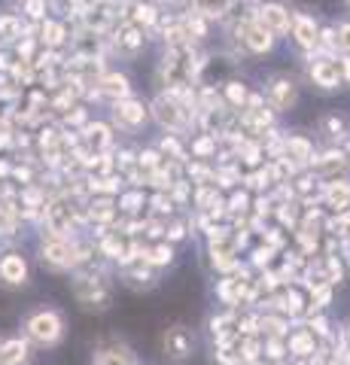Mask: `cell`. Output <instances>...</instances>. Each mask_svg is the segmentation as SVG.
<instances>
[{"label":"cell","mask_w":350,"mask_h":365,"mask_svg":"<svg viewBox=\"0 0 350 365\" xmlns=\"http://www.w3.org/2000/svg\"><path fill=\"white\" fill-rule=\"evenodd\" d=\"M125 19L131 21V25H138V28H143L146 34H150L153 28H159L162 13H159V6H155L153 0H134V4H128Z\"/></svg>","instance_id":"obj_22"},{"label":"cell","mask_w":350,"mask_h":365,"mask_svg":"<svg viewBox=\"0 0 350 365\" xmlns=\"http://www.w3.org/2000/svg\"><path fill=\"white\" fill-rule=\"evenodd\" d=\"M21 335H25L28 344L37 347H55L64 338V317L55 311V307H37L25 317L21 323Z\"/></svg>","instance_id":"obj_4"},{"label":"cell","mask_w":350,"mask_h":365,"mask_svg":"<svg viewBox=\"0 0 350 365\" xmlns=\"http://www.w3.org/2000/svg\"><path fill=\"white\" fill-rule=\"evenodd\" d=\"M250 207H253L250 192H235L232 198H225V216H244L250 213Z\"/></svg>","instance_id":"obj_41"},{"label":"cell","mask_w":350,"mask_h":365,"mask_svg":"<svg viewBox=\"0 0 350 365\" xmlns=\"http://www.w3.org/2000/svg\"><path fill=\"white\" fill-rule=\"evenodd\" d=\"M146 119H150V107H143V101H138L134 95L113 104V125L119 131H138Z\"/></svg>","instance_id":"obj_8"},{"label":"cell","mask_w":350,"mask_h":365,"mask_svg":"<svg viewBox=\"0 0 350 365\" xmlns=\"http://www.w3.org/2000/svg\"><path fill=\"white\" fill-rule=\"evenodd\" d=\"M88 95L104 98V101H110V104H116V101L131 98V83H128L125 73H119V71H104Z\"/></svg>","instance_id":"obj_13"},{"label":"cell","mask_w":350,"mask_h":365,"mask_svg":"<svg viewBox=\"0 0 350 365\" xmlns=\"http://www.w3.org/2000/svg\"><path fill=\"white\" fill-rule=\"evenodd\" d=\"M292 37H296V43L302 46L304 52H314L317 49V37H320V25L314 21L311 16H304V13H292Z\"/></svg>","instance_id":"obj_21"},{"label":"cell","mask_w":350,"mask_h":365,"mask_svg":"<svg viewBox=\"0 0 350 365\" xmlns=\"http://www.w3.org/2000/svg\"><path fill=\"white\" fill-rule=\"evenodd\" d=\"M21 13H25V19L31 21H46V13H49V0H21Z\"/></svg>","instance_id":"obj_42"},{"label":"cell","mask_w":350,"mask_h":365,"mask_svg":"<svg viewBox=\"0 0 350 365\" xmlns=\"http://www.w3.org/2000/svg\"><path fill=\"white\" fill-rule=\"evenodd\" d=\"M16 61L13 58H9V52L6 49H0V76H6L9 73V67H13Z\"/></svg>","instance_id":"obj_50"},{"label":"cell","mask_w":350,"mask_h":365,"mask_svg":"<svg viewBox=\"0 0 350 365\" xmlns=\"http://www.w3.org/2000/svg\"><path fill=\"white\" fill-rule=\"evenodd\" d=\"M28 341L25 338H6L0 341V365H25L28 362Z\"/></svg>","instance_id":"obj_27"},{"label":"cell","mask_w":350,"mask_h":365,"mask_svg":"<svg viewBox=\"0 0 350 365\" xmlns=\"http://www.w3.org/2000/svg\"><path fill=\"white\" fill-rule=\"evenodd\" d=\"M235 71V61L232 58H217V55H210V58H201L198 61V73H195V88H217V86H225Z\"/></svg>","instance_id":"obj_6"},{"label":"cell","mask_w":350,"mask_h":365,"mask_svg":"<svg viewBox=\"0 0 350 365\" xmlns=\"http://www.w3.org/2000/svg\"><path fill=\"white\" fill-rule=\"evenodd\" d=\"M71 289H73V299L80 302L86 311H107L110 302H113V287L107 280V271L95 268L92 262L83 268H76Z\"/></svg>","instance_id":"obj_1"},{"label":"cell","mask_w":350,"mask_h":365,"mask_svg":"<svg viewBox=\"0 0 350 365\" xmlns=\"http://www.w3.org/2000/svg\"><path fill=\"white\" fill-rule=\"evenodd\" d=\"M189 153H192L195 162H207V158H213L220 153V140L217 137H210V134H198V137H192Z\"/></svg>","instance_id":"obj_34"},{"label":"cell","mask_w":350,"mask_h":365,"mask_svg":"<svg viewBox=\"0 0 350 365\" xmlns=\"http://www.w3.org/2000/svg\"><path fill=\"white\" fill-rule=\"evenodd\" d=\"M122 182H125L122 174L88 177L86 180V192H92V195H98V198H116V195H122Z\"/></svg>","instance_id":"obj_26"},{"label":"cell","mask_w":350,"mask_h":365,"mask_svg":"<svg viewBox=\"0 0 350 365\" xmlns=\"http://www.w3.org/2000/svg\"><path fill=\"white\" fill-rule=\"evenodd\" d=\"M274 256H277V250H271V247H265V244H259L253 253H250V265H253L256 271H265V268H271Z\"/></svg>","instance_id":"obj_44"},{"label":"cell","mask_w":350,"mask_h":365,"mask_svg":"<svg viewBox=\"0 0 350 365\" xmlns=\"http://www.w3.org/2000/svg\"><path fill=\"white\" fill-rule=\"evenodd\" d=\"M40 259L52 271H76L92 262V250L83 247L76 237H43Z\"/></svg>","instance_id":"obj_3"},{"label":"cell","mask_w":350,"mask_h":365,"mask_svg":"<svg viewBox=\"0 0 350 365\" xmlns=\"http://www.w3.org/2000/svg\"><path fill=\"white\" fill-rule=\"evenodd\" d=\"M238 356H241V365H253L262 359V338H238Z\"/></svg>","instance_id":"obj_38"},{"label":"cell","mask_w":350,"mask_h":365,"mask_svg":"<svg viewBox=\"0 0 350 365\" xmlns=\"http://www.w3.org/2000/svg\"><path fill=\"white\" fill-rule=\"evenodd\" d=\"M104 43H107L104 34L80 28L76 34H71V55L73 58H101L104 55Z\"/></svg>","instance_id":"obj_16"},{"label":"cell","mask_w":350,"mask_h":365,"mask_svg":"<svg viewBox=\"0 0 350 365\" xmlns=\"http://www.w3.org/2000/svg\"><path fill=\"white\" fill-rule=\"evenodd\" d=\"M320 131L329 137V140H341V137L347 134V122L338 116V113H326V116L320 119Z\"/></svg>","instance_id":"obj_39"},{"label":"cell","mask_w":350,"mask_h":365,"mask_svg":"<svg viewBox=\"0 0 350 365\" xmlns=\"http://www.w3.org/2000/svg\"><path fill=\"white\" fill-rule=\"evenodd\" d=\"M162 347L165 353L171 359H186L192 356V347H195V338H192V332L186 326H171V329H165V335H162Z\"/></svg>","instance_id":"obj_17"},{"label":"cell","mask_w":350,"mask_h":365,"mask_svg":"<svg viewBox=\"0 0 350 365\" xmlns=\"http://www.w3.org/2000/svg\"><path fill=\"white\" fill-rule=\"evenodd\" d=\"M308 76H311L314 86H320V88H326V91H332V88H338V86L344 83L335 58H317V61H311Z\"/></svg>","instance_id":"obj_20"},{"label":"cell","mask_w":350,"mask_h":365,"mask_svg":"<svg viewBox=\"0 0 350 365\" xmlns=\"http://www.w3.org/2000/svg\"><path fill=\"white\" fill-rule=\"evenodd\" d=\"M235 34H238V40H241L244 49H247V52H253V55H265V52L274 49V37H271V34L253 19V13H250V16H244V19L238 21Z\"/></svg>","instance_id":"obj_7"},{"label":"cell","mask_w":350,"mask_h":365,"mask_svg":"<svg viewBox=\"0 0 350 365\" xmlns=\"http://www.w3.org/2000/svg\"><path fill=\"white\" fill-rule=\"evenodd\" d=\"M314 143L308 140V137H302V134H287V137H280V150L274 158H287V162L292 168H311L314 162Z\"/></svg>","instance_id":"obj_10"},{"label":"cell","mask_w":350,"mask_h":365,"mask_svg":"<svg viewBox=\"0 0 350 365\" xmlns=\"http://www.w3.org/2000/svg\"><path fill=\"white\" fill-rule=\"evenodd\" d=\"M335 61H338V71H341V79L350 83V55H335Z\"/></svg>","instance_id":"obj_49"},{"label":"cell","mask_w":350,"mask_h":365,"mask_svg":"<svg viewBox=\"0 0 350 365\" xmlns=\"http://www.w3.org/2000/svg\"><path fill=\"white\" fill-rule=\"evenodd\" d=\"M64 125H67V128H76V131H83L86 125H88V110H86V107H80V104H76V107H71V110L64 113Z\"/></svg>","instance_id":"obj_46"},{"label":"cell","mask_w":350,"mask_h":365,"mask_svg":"<svg viewBox=\"0 0 350 365\" xmlns=\"http://www.w3.org/2000/svg\"><path fill=\"white\" fill-rule=\"evenodd\" d=\"M140 262H143V265H150L153 271L171 265V262H174V247L168 244V241H159V244H153V247H143Z\"/></svg>","instance_id":"obj_31"},{"label":"cell","mask_w":350,"mask_h":365,"mask_svg":"<svg viewBox=\"0 0 350 365\" xmlns=\"http://www.w3.org/2000/svg\"><path fill=\"white\" fill-rule=\"evenodd\" d=\"M122 277H125L131 289H143V287H153L155 271L150 265H143V262H131V265L122 268Z\"/></svg>","instance_id":"obj_32"},{"label":"cell","mask_w":350,"mask_h":365,"mask_svg":"<svg viewBox=\"0 0 350 365\" xmlns=\"http://www.w3.org/2000/svg\"><path fill=\"white\" fill-rule=\"evenodd\" d=\"M320 201L332 210V216H338V213H350V180L338 177V180H332V182H323Z\"/></svg>","instance_id":"obj_18"},{"label":"cell","mask_w":350,"mask_h":365,"mask_svg":"<svg viewBox=\"0 0 350 365\" xmlns=\"http://www.w3.org/2000/svg\"><path fill=\"white\" fill-rule=\"evenodd\" d=\"M25 37V19L16 13H0V46H13Z\"/></svg>","instance_id":"obj_28"},{"label":"cell","mask_w":350,"mask_h":365,"mask_svg":"<svg viewBox=\"0 0 350 365\" xmlns=\"http://www.w3.org/2000/svg\"><path fill=\"white\" fill-rule=\"evenodd\" d=\"M198 55L192 46H174L165 52V58L159 64V79L165 91L174 88H195V73H198Z\"/></svg>","instance_id":"obj_2"},{"label":"cell","mask_w":350,"mask_h":365,"mask_svg":"<svg viewBox=\"0 0 350 365\" xmlns=\"http://www.w3.org/2000/svg\"><path fill=\"white\" fill-rule=\"evenodd\" d=\"M186 232H189V225H186L183 220H168V222H165V241L171 244V247L183 241Z\"/></svg>","instance_id":"obj_47"},{"label":"cell","mask_w":350,"mask_h":365,"mask_svg":"<svg viewBox=\"0 0 350 365\" xmlns=\"http://www.w3.org/2000/svg\"><path fill=\"white\" fill-rule=\"evenodd\" d=\"M253 19L262 25L271 37H284V34H289V25H292V13L284 6V4H262L253 9Z\"/></svg>","instance_id":"obj_11"},{"label":"cell","mask_w":350,"mask_h":365,"mask_svg":"<svg viewBox=\"0 0 350 365\" xmlns=\"http://www.w3.org/2000/svg\"><path fill=\"white\" fill-rule=\"evenodd\" d=\"M37 43H43V49H61L64 43H71L67 25H64V21H58V19L40 21V28H37Z\"/></svg>","instance_id":"obj_24"},{"label":"cell","mask_w":350,"mask_h":365,"mask_svg":"<svg viewBox=\"0 0 350 365\" xmlns=\"http://www.w3.org/2000/svg\"><path fill=\"white\" fill-rule=\"evenodd\" d=\"M222 104L232 107V110H244L247 98H250V88H247V83H241V79H229V83L222 86Z\"/></svg>","instance_id":"obj_33"},{"label":"cell","mask_w":350,"mask_h":365,"mask_svg":"<svg viewBox=\"0 0 350 365\" xmlns=\"http://www.w3.org/2000/svg\"><path fill=\"white\" fill-rule=\"evenodd\" d=\"M143 204H146L143 189H131V192H122L119 201H116V207H119V216L122 213H125V216H138Z\"/></svg>","instance_id":"obj_37"},{"label":"cell","mask_w":350,"mask_h":365,"mask_svg":"<svg viewBox=\"0 0 350 365\" xmlns=\"http://www.w3.org/2000/svg\"><path fill=\"white\" fill-rule=\"evenodd\" d=\"M92 365H138V359L131 356V350L125 344H110V347H101L95 353Z\"/></svg>","instance_id":"obj_30"},{"label":"cell","mask_w":350,"mask_h":365,"mask_svg":"<svg viewBox=\"0 0 350 365\" xmlns=\"http://www.w3.org/2000/svg\"><path fill=\"white\" fill-rule=\"evenodd\" d=\"M347 165L350 162L344 158L341 150H329V153H323V155H314L311 170H314V177H317L320 182H332V180H338V174H341Z\"/></svg>","instance_id":"obj_19"},{"label":"cell","mask_w":350,"mask_h":365,"mask_svg":"<svg viewBox=\"0 0 350 365\" xmlns=\"http://www.w3.org/2000/svg\"><path fill=\"white\" fill-rule=\"evenodd\" d=\"M28 259L19 253V250H9V253L0 256V287L6 289H21L28 283Z\"/></svg>","instance_id":"obj_12"},{"label":"cell","mask_w":350,"mask_h":365,"mask_svg":"<svg viewBox=\"0 0 350 365\" xmlns=\"http://www.w3.org/2000/svg\"><path fill=\"white\" fill-rule=\"evenodd\" d=\"M168 195H171V201L177 204V207H183L186 201H192V182L186 177H180L171 182V189H168Z\"/></svg>","instance_id":"obj_43"},{"label":"cell","mask_w":350,"mask_h":365,"mask_svg":"<svg viewBox=\"0 0 350 365\" xmlns=\"http://www.w3.org/2000/svg\"><path fill=\"white\" fill-rule=\"evenodd\" d=\"M287 353H289L292 362H296V359H314L320 353V338L302 323L299 329H289V335H287Z\"/></svg>","instance_id":"obj_14"},{"label":"cell","mask_w":350,"mask_h":365,"mask_svg":"<svg viewBox=\"0 0 350 365\" xmlns=\"http://www.w3.org/2000/svg\"><path fill=\"white\" fill-rule=\"evenodd\" d=\"M238 0H192V13H198L205 21L210 19H225Z\"/></svg>","instance_id":"obj_29"},{"label":"cell","mask_w":350,"mask_h":365,"mask_svg":"<svg viewBox=\"0 0 350 365\" xmlns=\"http://www.w3.org/2000/svg\"><path fill=\"white\" fill-rule=\"evenodd\" d=\"M146 207H153V213H155V220H171L174 216V210H177V204L171 201V195H168V192H155V195L146 201Z\"/></svg>","instance_id":"obj_40"},{"label":"cell","mask_w":350,"mask_h":365,"mask_svg":"<svg viewBox=\"0 0 350 365\" xmlns=\"http://www.w3.org/2000/svg\"><path fill=\"white\" fill-rule=\"evenodd\" d=\"M165 165V155L159 150H143L138 153V170H143V174H150V170L162 168Z\"/></svg>","instance_id":"obj_45"},{"label":"cell","mask_w":350,"mask_h":365,"mask_svg":"<svg viewBox=\"0 0 350 365\" xmlns=\"http://www.w3.org/2000/svg\"><path fill=\"white\" fill-rule=\"evenodd\" d=\"M146 46V31L131 25V21H119L116 28H113V49L119 55H125V58H138Z\"/></svg>","instance_id":"obj_9"},{"label":"cell","mask_w":350,"mask_h":365,"mask_svg":"<svg viewBox=\"0 0 350 365\" xmlns=\"http://www.w3.org/2000/svg\"><path fill=\"white\" fill-rule=\"evenodd\" d=\"M262 98H265V104L274 110V113H287V110L296 107V101H299V86H296V79L277 73V76L268 79Z\"/></svg>","instance_id":"obj_5"},{"label":"cell","mask_w":350,"mask_h":365,"mask_svg":"<svg viewBox=\"0 0 350 365\" xmlns=\"http://www.w3.org/2000/svg\"><path fill=\"white\" fill-rule=\"evenodd\" d=\"M341 341H344V347L350 350V323L344 326V332H341Z\"/></svg>","instance_id":"obj_51"},{"label":"cell","mask_w":350,"mask_h":365,"mask_svg":"<svg viewBox=\"0 0 350 365\" xmlns=\"http://www.w3.org/2000/svg\"><path fill=\"white\" fill-rule=\"evenodd\" d=\"M86 216L101 225V232H107V228L116 225L119 207H116V201H113V198H95V201L86 204Z\"/></svg>","instance_id":"obj_23"},{"label":"cell","mask_w":350,"mask_h":365,"mask_svg":"<svg viewBox=\"0 0 350 365\" xmlns=\"http://www.w3.org/2000/svg\"><path fill=\"white\" fill-rule=\"evenodd\" d=\"M210 335L213 344H225V341H238V311H225L210 319Z\"/></svg>","instance_id":"obj_25"},{"label":"cell","mask_w":350,"mask_h":365,"mask_svg":"<svg viewBox=\"0 0 350 365\" xmlns=\"http://www.w3.org/2000/svg\"><path fill=\"white\" fill-rule=\"evenodd\" d=\"M262 359L265 362H274V365H284L289 359L287 338H262Z\"/></svg>","instance_id":"obj_36"},{"label":"cell","mask_w":350,"mask_h":365,"mask_svg":"<svg viewBox=\"0 0 350 365\" xmlns=\"http://www.w3.org/2000/svg\"><path fill=\"white\" fill-rule=\"evenodd\" d=\"M21 222L19 204L16 201H0V237H13Z\"/></svg>","instance_id":"obj_35"},{"label":"cell","mask_w":350,"mask_h":365,"mask_svg":"<svg viewBox=\"0 0 350 365\" xmlns=\"http://www.w3.org/2000/svg\"><path fill=\"white\" fill-rule=\"evenodd\" d=\"M80 134V146L88 155H107L113 150V128L104 122H88Z\"/></svg>","instance_id":"obj_15"},{"label":"cell","mask_w":350,"mask_h":365,"mask_svg":"<svg viewBox=\"0 0 350 365\" xmlns=\"http://www.w3.org/2000/svg\"><path fill=\"white\" fill-rule=\"evenodd\" d=\"M335 34H338V52H341V55H350V21H344V25L338 28Z\"/></svg>","instance_id":"obj_48"}]
</instances>
